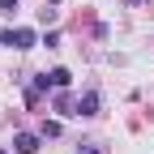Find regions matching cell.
<instances>
[{
    "label": "cell",
    "mask_w": 154,
    "mask_h": 154,
    "mask_svg": "<svg viewBox=\"0 0 154 154\" xmlns=\"http://www.w3.org/2000/svg\"><path fill=\"white\" fill-rule=\"evenodd\" d=\"M0 43L13 47V51H30V47L38 43V34H34L30 26H17V30H0Z\"/></svg>",
    "instance_id": "1"
},
{
    "label": "cell",
    "mask_w": 154,
    "mask_h": 154,
    "mask_svg": "<svg viewBox=\"0 0 154 154\" xmlns=\"http://www.w3.org/2000/svg\"><path fill=\"white\" fill-rule=\"evenodd\" d=\"M38 141H43V133H26V128H22V133H13V150H17V154H34Z\"/></svg>",
    "instance_id": "2"
},
{
    "label": "cell",
    "mask_w": 154,
    "mask_h": 154,
    "mask_svg": "<svg viewBox=\"0 0 154 154\" xmlns=\"http://www.w3.org/2000/svg\"><path fill=\"white\" fill-rule=\"evenodd\" d=\"M77 116H99V90H86L77 99Z\"/></svg>",
    "instance_id": "3"
},
{
    "label": "cell",
    "mask_w": 154,
    "mask_h": 154,
    "mask_svg": "<svg viewBox=\"0 0 154 154\" xmlns=\"http://www.w3.org/2000/svg\"><path fill=\"white\" fill-rule=\"evenodd\" d=\"M47 77H51V86H56V90H69V82H73V73H69L64 64H56V69H51Z\"/></svg>",
    "instance_id": "4"
},
{
    "label": "cell",
    "mask_w": 154,
    "mask_h": 154,
    "mask_svg": "<svg viewBox=\"0 0 154 154\" xmlns=\"http://www.w3.org/2000/svg\"><path fill=\"white\" fill-rule=\"evenodd\" d=\"M56 111H60V116H77V103L69 99V94H56V103H51Z\"/></svg>",
    "instance_id": "5"
},
{
    "label": "cell",
    "mask_w": 154,
    "mask_h": 154,
    "mask_svg": "<svg viewBox=\"0 0 154 154\" xmlns=\"http://www.w3.org/2000/svg\"><path fill=\"white\" fill-rule=\"evenodd\" d=\"M43 137H60V120H47L43 124Z\"/></svg>",
    "instance_id": "6"
},
{
    "label": "cell",
    "mask_w": 154,
    "mask_h": 154,
    "mask_svg": "<svg viewBox=\"0 0 154 154\" xmlns=\"http://www.w3.org/2000/svg\"><path fill=\"white\" fill-rule=\"evenodd\" d=\"M17 9V0H0V13H13Z\"/></svg>",
    "instance_id": "7"
},
{
    "label": "cell",
    "mask_w": 154,
    "mask_h": 154,
    "mask_svg": "<svg viewBox=\"0 0 154 154\" xmlns=\"http://www.w3.org/2000/svg\"><path fill=\"white\" fill-rule=\"evenodd\" d=\"M86 154H103V150H86Z\"/></svg>",
    "instance_id": "8"
},
{
    "label": "cell",
    "mask_w": 154,
    "mask_h": 154,
    "mask_svg": "<svg viewBox=\"0 0 154 154\" xmlns=\"http://www.w3.org/2000/svg\"><path fill=\"white\" fill-rule=\"evenodd\" d=\"M51 5H60V0H51Z\"/></svg>",
    "instance_id": "9"
},
{
    "label": "cell",
    "mask_w": 154,
    "mask_h": 154,
    "mask_svg": "<svg viewBox=\"0 0 154 154\" xmlns=\"http://www.w3.org/2000/svg\"><path fill=\"white\" fill-rule=\"evenodd\" d=\"M0 154H9V150H0Z\"/></svg>",
    "instance_id": "10"
}]
</instances>
